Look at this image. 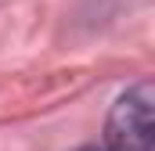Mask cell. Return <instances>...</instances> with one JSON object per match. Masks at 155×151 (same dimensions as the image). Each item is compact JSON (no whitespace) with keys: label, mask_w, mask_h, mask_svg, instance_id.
<instances>
[{"label":"cell","mask_w":155,"mask_h":151,"mask_svg":"<svg viewBox=\"0 0 155 151\" xmlns=\"http://www.w3.org/2000/svg\"><path fill=\"white\" fill-rule=\"evenodd\" d=\"M79 151H108V148H79Z\"/></svg>","instance_id":"cell-2"},{"label":"cell","mask_w":155,"mask_h":151,"mask_svg":"<svg viewBox=\"0 0 155 151\" xmlns=\"http://www.w3.org/2000/svg\"><path fill=\"white\" fill-rule=\"evenodd\" d=\"M108 151H155V83L123 90L105 122Z\"/></svg>","instance_id":"cell-1"}]
</instances>
